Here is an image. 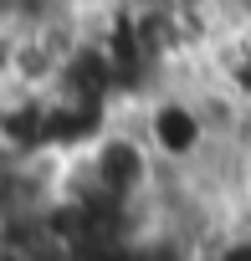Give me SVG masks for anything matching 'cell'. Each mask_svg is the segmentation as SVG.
I'll use <instances>...</instances> for the list:
<instances>
[{"mask_svg":"<svg viewBox=\"0 0 251 261\" xmlns=\"http://www.w3.org/2000/svg\"><path fill=\"white\" fill-rule=\"evenodd\" d=\"M0 149H11L16 159H52V87H26L11 82L0 87Z\"/></svg>","mask_w":251,"mask_h":261,"instance_id":"1","label":"cell"},{"mask_svg":"<svg viewBox=\"0 0 251 261\" xmlns=\"http://www.w3.org/2000/svg\"><path fill=\"white\" fill-rule=\"evenodd\" d=\"M57 174L62 164L52 159H16L11 149H0V230H11L31 215H41L57 200Z\"/></svg>","mask_w":251,"mask_h":261,"instance_id":"2","label":"cell"},{"mask_svg":"<svg viewBox=\"0 0 251 261\" xmlns=\"http://www.w3.org/2000/svg\"><path fill=\"white\" fill-rule=\"evenodd\" d=\"M205 82H215L225 97H236L241 108H251V21H225V31L215 36L205 67Z\"/></svg>","mask_w":251,"mask_h":261,"instance_id":"3","label":"cell"},{"mask_svg":"<svg viewBox=\"0 0 251 261\" xmlns=\"http://www.w3.org/2000/svg\"><path fill=\"white\" fill-rule=\"evenodd\" d=\"M16 51H21V26L0 21V87L16 82Z\"/></svg>","mask_w":251,"mask_h":261,"instance_id":"4","label":"cell"},{"mask_svg":"<svg viewBox=\"0 0 251 261\" xmlns=\"http://www.w3.org/2000/svg\"><path fill=\"white\" fill-rule=\"evenodd\" d=\"M0 261H41L21 230H0Z\"/></svg>","mask_w":251,"mask_h":261,"instance_id":"5","label":"cell"},{"mask_svg":"<svg viewBox=\"0 0 251 261\" xmlns=\"http://www.w3.org/2000/svg\"><path fill=\"white\" fill-rule=\"evenodd\" d=\"M180 11H200V16H225L231 21V0H169Z\"/></svg>","mask_w":251,"mask_h":261,"instance_id":"6","label":"cell"}]
</instances>
